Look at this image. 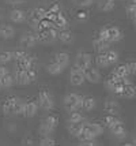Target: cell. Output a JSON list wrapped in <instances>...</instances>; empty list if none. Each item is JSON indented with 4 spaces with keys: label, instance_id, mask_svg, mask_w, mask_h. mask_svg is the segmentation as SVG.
I'll return each instance as SVG.
<instances>
[{
    "label": "cell",
    "instance_id": "6da1fadb",
    "mask_svg": "<svg viewBox=\"0 0 136 146\" xmlns=\"http://www.w3.org/2000/svg\"><path fill=\"white\" fill-rule=\"evenodd\" d=\"M104 131V127L98 123H84L82 133L78 135L79 141H90L99 137Z\"/></svg>",
    "mask_w": 136,
    "mask_h": 146
},
{
    "label": "cell",
    "instance_id": "7a4b0ae2",
    "mask_svg": "<svg viewBox=\"0 0 136 146\" xmlns=\"http://www.w3.org/2000/svg\"><path fill=\"white\" fill-rule=\"evenodd\" d=\"M83 97L84 96L76 94V93H70L64 97V108L68 112H74V111H78L79 108H82V102H83Z\"/></svg>",
    "mask_w": 136,
    "mask_h": 146
},
{
    "label": "cell",
    "instance_id": "3957f363",
    "mask_svg": "<svg viewBox=\"0 0 136 146\" xmlns=\"http://www.w3.org/2000/svg\"><path fill=\"white\" fill-rule=\"evenodd\" d=\"M57 29L56 27H49V29H45V30H38L37 34V40L41 44H52L57 40Z\"/></svg>",
    "mask_w": 136,
    "mask_h": 146
},
{
    "label": "cell",
    "instance_id": "277c9868",
    "mask_svg": "<svg viewBox=\"0 0 136 146\" xmlns=\"http://www.w3.org/2000/svg\"><path fill=\"white\" fill-rule=\"evenodd\" d=\"M46 10L42 8V7H38V8H34L30 13L26 15V21L29 22V25L32 26L33 29H38V23L45 18Z\"/></svg>",
    "mask_w": 136,
    "mask_h": 146
},
{
    "label": "cell",
    "instance_id": "5b68a950",
    "mask_svg": "<svg viewBox=\"0 0 136 146\" xmlns=\"http://www.w3.org/2000/svg\"><path fill=\"white\" fill-rule=\"evenodd\" d=\"M38 104L44 111H52L53 107H55V98L51 92L48 90H41L38 94Z\"/></svg>",
    "mask_w": 136,
    "mask_h": 146
},
{
    "label": "cell",
    "instance_id": "8992f818",
    "mask_svg": "<svg viewBox=\"0 0 136 146\" xmlns=\"http://www.w3.org/2000/svg\"><path fill=\"white\" fill-rule=\"evenodd\" d=\"M20 46L23 48H33L38 44V40H37V34L33 32H25L20 36Z\"/></svg>",
    "mask_w": 136,
    "mask_h": 146
},
{
    "label": "cell",
    "instance_id": "52a82bcc",
    "mask_svg": "<svg viewBox=\"0 0 136 146\" xmlns=\"http://www.w3.org/2000/svg\"><path fill=\"white\" fill-rule=\"evenodd\" d=\"M91 62H93L91 55L87 53V52H79L78 55L75 56V66L79 67L80 70H86L87 67H90Z\"/></svg>",
    "mask_w": 136,
    "mask_h": 146
},
{
    "label": "cell",
    "instance_id": "ba28073f",
    "mask_svg": "<svg viewBox=\"0 0 136 146\" xmlns=\"http://www.w3.org/2000/svg\"><path fill=\"white\" fill-rule=\"evenodd\" d=\"M84 81H86V79H84L83 70H80L79 67L74 66L71 68V74H70V82H71L74 86H80Z\"/></svg>",
    "mask_w": 136,
    "mask_h": 146
},
{
    "label": "cell",
    "instance_id": "9c48e42d",
    "mask_svg": "<svg viewBox=\"0 0 136 146\" xmlns=\"http://www.w3.org/2000/svg\"><path fill=\"white\" fill-rule=\"evenodd\" d=\"M83 74H84V79L91 83H98L101 81V72H99L98 68H94L93 66L83 70Z\"/></svg>",
    "mask_w": 136,
    "mask_h": 146
},
{
    "label": "cell",
    "instance_id": "30bf717a",
    "mask_svg": "<svg viewBox=\"0 0 136 146\" xmlns=\"http://www.w3.org/2000/svg\"><path fill=\"white\" fill-rule=\"evenodd\" d=\"M18 101V97L15 96H10L3 100V104H1V109H3V113L6 116H11L14 113V107H15V102Z\"/></svg>",
    "mask_w": 136,
    "mask_h": 146
},
{
    "label": "cell",
    "instance_id": "8fae6325",
    "mask_svg": "<svg viewBox=\"0 0 136 146\" xmlns=\"http://www.w3.org/2000/svg\"><path fill=\"white\" fill-rule=\"evenodd\" d=\"M106 36L109 42H117L123 38V32L117 26H106Z\"/></svg>",
    "mask_w": 136,
    "mask_h": 146
},
{
    "label": "cell",
    "instance_id": "7c38bea8",
    "mask_svg": "<svg viewBox=\"0 0 136 146\" xmlns=\"http://www.w3.org/2000/svg\"><path fill=\"white\" fill-rule=\"evenodd\" d=\"M14 79H15V82L19 83V85H27V83H30V79H29V75H27V70L26 68H20V67H16Z\"/></svg>",
    "mask_w": 136,
    "mask_h": 146
},
{
    "label": "cell",
    "instance_id": "4fadbf2b",
    "mask_svg": "<svg viewBox=\"0 0 136 146\" xmlns=\"http://www.w3.org/2000/svg\"><path fill=\"white\" fill-rule=\"evenodd\" d=\"M109 130H110V133L113 134L117 139H124V138L127 137V128L124 127L123 121H118L117 124L112 126Z\"/></svg>",
    "mask_w": 136,
    "mask_h": 146
},
{
    "label": "cell",
    "instance_id": "5bb4252c",
    "mask_svg": "<svg viewBox=\"0 0 136 146\" xmlns=\"http://www.w3.org/2000/svg\"><path fill=\"white\" fill-rule=\"evenodd\" d=\"M26 15L27 13L23 11V10H19V8H15L10 13V19L14 23H23L26 21Z\"/></svg>",
    "mask_w": 136,
    "mask_h": 146
},
{
    "label": "cell",
    "instance_id": "9a60e30c",
    "mask_svg": "<svg viewBox=\"0 0 136 146\" xmlns=\"http://www.w3.org/2000/svg\"><path fill=\"white\" fill-rule=\"evenodd\" d=\"M53 23V27H56V29H60V30H65V29H68V19L65 18L64 15L61 13H58L55 19L52 21Z\"/></svg>",
    "mask_w": 136,
    "mask_h": 146
},
{
    "label": "cell",
    "instance_id": "2e32d148",
    "mask_svg": "<svg viewBox=\"0 0 136 146\" xmlns=\"http://www.w3.org/2000/svg\"><path fill=\"white\" fill-rule=\"evenodd\" d=\"M93 45H94V49L98 52V53H104L109 49L110 46V42L109 41H106V40H102V38H94V41H93Z\"/></svg>",
    "mask_w": 136,
    "mask_h": 146
},
{
    "label": "cell",
    "instance_id": "e0dca14e",
    "mask_svg": "<svg viewBox=\"0 0 136 146\" xmlns=\"http://www.w3.org/2000/svg\"><path fill=\"white\" fill-rule=\"evenodd\" d=\"M136 96V89L133 86V83H124L123 90L120 93V97H125V98H133Z\"/></svg>",
    "mask_w": 136,
    "mask_h": 146
},
{
    "label": "cell",
    "instance_id": "ac0fdd59",
    "mask_svg": "<svg viewBox=\"0 0 136 146\" xmlns=\"http://www.w3.org/2000/svg\"><path fill=\"white\" fill-rule=\"evenodd\" d=\"M53 62L58 63L61 67H67L70 64V55L67 52H57L55 56H53Z\"/></svg>",
    "mask_w": 136,
    "mask_h": 146
},
{
    "label": "cell",
    "instance_id": "d6986e66",
    "mask_svg": "<svg viewBox=\"0 0 136 146\" xmlns=\"http://www.w3.org/2000/svg\"><path fill=\"white\" fill-rule=\"evenodd\" d=\"M37 111H38L37 101L25 102V117H33V116H35Z\"/></svg>",
    "mask_w": 136,
    "mask_h": 146
},
{
    "label": "cell",
    "instance_id": "ffe728a7",
    "mask_svg": "<svg viewBox=\"0 0 136 146\" xmlns=\"http://www.w3.org/2000/svg\"><path fill=\"white\" fill-rule=\"evenodd\" d=\"M104 108L109 115H114V116L120 112V105H118V102L114 101V100H108V101L105 102Z\"/></svg>",
    "mask_w": 136,
    "mask_h": 146
},
{
    "label": "cell",
    "instance_id": "44dd1931",
    "mask_svg": "<svg viewBox=\"0 0 136 146\" xmlns=\"http://www.w3.org/2000/svg\"><path fill=\"white\" fill-rule=\"evenodd\" d=\"M15 36V29L11 25H1L0 26V37L10 40Z\"/></svg>",
    "mask_w": 136,
    "mask_h": 146
},
{
    "label": "cell",
    "instance_id": "7402d4cb",
    "mask_svg": "<svg viewBox=\"0 0 136 146\" xmlns=\"http://www.w3.org/2000/svg\"><path fill=\"white\" fill-rule=\"evenodd\" d=\"M57 40H60L64 44H71V42H74V34L68 29L60 30V32H57Z\"/></svg>",
    "mask_w": 136,
    "mask_h": 146
},
{
    "label": "cell",
    "instance_id": "603a6c76",
    "mask_svg": "<svg viewBox=\"0 0 136 146\" xmlns=\"http://www.w3.org/2000/svg\"><path fill=\"white\" fill-rule=\"evenodd\" d=\"M116 7V1L114 0H98V8L101 11H112L113 8Z\"/></svg>",
    "mask_w": 136,
    "mask_h": 146
},
{
    "label": "cell",
    "instance_id": "cb8c5ba5",
    "mask_svg": "<svg viewBox=\"0 0 136 146\" xmlns=\"http://www.w3.org/2000/svg\"><path fill=\"white\" fill-rule=\"evenodd\" d=\"M83 121H79V123H71L70 126H68V133L71 137H76L78 138V135L82 133V130H83Z\"/></svg>",
    "mask_w": 136,
    "mask_h": 146
},
{
    "label": "cell",
    "instance_id": "d4e9b609",
    "mask_svg": "<svg viewBox=\"0 0 136 146\" xmlns=\"http://www.w3.org/2000/svg\"><path fill=\"white\" fill-rule=\"evenodd\" d=\"M121 82H123V78L117 76L116 74L113 72V74H112V75L106 79V86H108V89H109V90H112V92H113V89L116 88L118 83H121Z\"/></svg>",
    "mask_w": 136,
    "mask_h": 146
},
{
    "label": "cell",
    "instance_id": "484cf974",
    "mask_svg": "<svg viewBox=\"0 0 136 146\" xmlns=\"http://www.w3.org/2000/svg\"><path fill=\"white\" fill-rule=\"evenodd\" d=\"M46 71H48L51 75H58V74H61V72L64 71V67H61V66L58 63H56V62H52L51 64L46 66Z\"/></svg>",
    "mask_w": 136,
    "mask_h": 146
},
{
    "label": "cell",
    "instance_id": "4316f807",
    "mask_svg": "<svg viewBox=\"0 0 136 146\" xmlns=\"http://www.w3.org/2000/svg\"><path fill=\"white\" fill-rule=\"evenodd\" d=\"M125 10H127V17H128L132 22H135V19H136V3H135V0H131L129 3L127 4Z\"/></svg>",
    "mask_w": 136,
    "mask_h": 146
},
{
    "label": "cell",
    "instance_id": "83f0119b",
    "mask_svg": "<svg viewBox=\"0 0 136 146\" xmlns=\"http://www.w3.org/2000/svg\"><path fill=\"white\" fill-rule=\"evenodd\" d=\"M42 123H45L52 131H55V128L57 127V124H58V117L56 115H49V116H46L45 119L42 120Z\"/></svg>",
    "mask_w": 136,
    "mask_h": 146
},
{
    "label": "cell",
    "instance_id": "f1b7e54d",
    "mask_svg": "<svg viewBox=\"0 0 136 146\" xmlns=\"http://www.w3.org/2000/svg\"><path fill=\"white\" fill-rule=\"evenodd\" d=\"M97 107V101L93 97H83V102H82V108L84 111H93Z\"/></svg>",
    "mask_w": 136,
    "mask_h": 146
},
{
    "label": "cell",
    "instance_id": "f546056e",
    "mask_svg": "<svg viewBox=\"0 0 136 146\" xmlns=\"http://www.w3.org/2000/svg\"><path fill=\"white\" fill-rule=\"evenodd\" d=\"M95 64H97L98 67H101V68H106V67L110 66L109 62H108V57L105 55V52L104 53H99V55L95 57Z\"/></svg>",
    "mask_w": 136,
    "mask_h": 146
},
{
    "label": "cell",
    "instance_id": "4dcf8cb0",
    "mask_svg": "<svg viewBox=\"0 0 136 146\" xmlns=\"http://www.w3.org/2000/svg\"><path fill=\"white\" fill-rule=\"evenodd\" d=\"M16 116H25V102L18 98V101L15 102V107H14V113Z\"/></svg>",
    "mask_w": 136,
    "mask_h": 146
},
{
    "label": "cell",
    "instance_id": "1f68e13d",
    "mask_svg": "<svg viewBox=\"0 0 136 146\" xmlns=\"http://www.w3.org/2000/svg\"><path fill=\"white\" fill-rule=\"evenodd\" d=\"M0 83H1V88H11L15 83V79L11 74H7L3 78H0Z\"/></svg>",
    "mask_w": 136,
    "mask_h": 146
},
{
    "label": "cell",
    "instance_id": "d6a6232c",
    "mask_svg": "<svg viewBox=\"0 0 136 146\" xmlns=\"http://www.w3.org/2000/svg\"><path fill=\"white\" fill-rule=\"evenodd\" d=\"M114 74L117 76H120V78H127V76H129V71H128V67H127V64H121V66H118L114 71Z\"/></svg>",
    "mask_w": 136,
    "mask_h": 146
},
{
    "label": "cell",
    "instance_id": "836d02e7",
    "mask_svg": "<svg viewBox=\"0 0 136 146\" xmlns=\"http://www.w3.org/2000/svg\"><path fill=\"white\" fill-rule=\"evenodd\" d=\"M14 59V52H1L0 53V63L1 64H6V63H10L11 60Z\"/></svg>",
    "mask_w": 136,
    "mask_h": 146
},
{
    "label": "cell",
    "instance_id": "e575fe53",
    "mask_svg": "<svg viewBox=\"0 0 136 146\" xmlns=\"http://www.w3.org/2000/svg\"><path fill=\"white\" fill-rule=\"evenodd\" d=\"M105 55L108 57V62H109L110 66L117 63V60H118V53H117L116 51H110V49H108V51L105 52Z\"/></svg>",
    "mask_w": 136,
    "mask_h": 146
},
{
    "label": "cell",
    "instance_id": "d590c367",
    "mask_svg": "<svg viewBox=\"0 0 136 146\" xmlns=\"http://www.w3.org/2000/svg\"><path fill=\"white\" fill-rule=\"evenodd\" d=\"M68 121H70V123H79V121H83V116H82V113H80V112H78V111L70 112Z\"/></svg>",
    "mask_w": 136,
    "mask_h": 146
},
{
    "label": "cell",
    "instance_id": "8d00e7d4",
    "mask_svg": "<svg viewBox=\"0 0 136 146\" xmlns=\"http://www.w3.org/2000/svg\"><path fill=\"white\" fill-rule=\"evenodd\" d=\"M118 121H121L120 119H117L114 115H108L106 117H105V120H104V123H105V126L108 128H110L112 126H114V124H117Z\"/></svg>",
    "mask_w": 136,
    "mask_h": 146
},
{
    "label": "cell",
    "instance_id": "74e56055",
    "mask_svg": "<svg viewBox=\"0 0 136 146\" xmlns=\"http://www.w3.org/2000/svg\"><path fill=\"white\" fill-rule=\"evenodd\" d=\"M52 133H53V131L49 127H48V126H46L45 123H41V124H39L38 134L41 135V137H49V135H51Z\"/></svg>",
    "mask_w": 136,
    "mask_h": 146
},
{
    "label": "cell",
    "instance_id": "f35d334b",
    "mask_svg": "<svg viewBox=\"0 0 136 146\" xmlns=\"http://www.w3.org/2000/svg\"><path fill=\"white\" fill-rule=\"evenodd\" d=\"M55 139L51 137H42V139L39 141V146H55Z\"/></svg>",
    "mask_w": 136,
    "mask_h": 146
},
{
    "label": "cell",
    "instance_id": "ab89813d",
    "mask_svg": "<svg viewBox=\"0 0 136 146\" xmlns=\"http://www.w3.org/2000/svg\"><path fill=\"white\" fill-rule=\"evenodd\" d=\"M75 6L80 7V8H84V7H89L93 4V0H72Z\"/></svg>",
    "mask_w": 136,
    "mask_h": 146
},
{
    "label": "cell",
    "instance_id": "60d3db41",
    "mask_svg": "<svg viewBox=\"0 0 136 146\" xmlns=\"http://www.w3.org/2000/svg\"><path fill=\"white\" fill-rule=\"evenodd\" d=\"M76 18L79 21H87L89 19V14H87V11H84V10H79L78 13H76Z\"/></svg>",
    "mask_w": 136,
    "mask_h": 146
},
{
    "label": "cell",
    "instance_id": "b9f144b4",
    "mask_svg": "<svg viewBox=\"0 0 136 146\" xmlns=\"http://www.w3.org/2000/svg\"><path fill=\"white\" fill-rule=\"evenodd\" d=\"M127 67H128V71H129V75H132V74H135L136 72V63L135 62L127 63Z\"/></svg>",
    "mask_w": 136,
    "mask_h": 146
},
{
    "label": "cell",
    "instance_id": "7bdbcfd3",
    "mask_svg": "<svg viewBox=\"0 0 136 146\" xmlns=\"http://www.w3.org/2000/svg\"><path fill=\"white\" fill-rule=\"evenodd\" d=\"M79 146H97V143L94 142V139H90V141H82V143Z\"/></svg>",
    "mask_w": 136,
    "mask_h": 146
},
{
    "label": "cell",
    "instance_id": "ee69618b",
    "mask_svg": "<svg viewBox=\"0 0 136 146\" xmlns=\"http://www.w3.org/2000/svg\"><path fill=\"white\" fill-rule=\"evenodd\" d=\"M7 74H10L8 68H7L6 66H0V78H3V76L7 75Z\"/></svg>",
    "mask_w": 136,
    "mask_h": 146
},
{
    "label": "cell",
    "instance_id": "f6af8a7d",
    "mask_svg": "<svg viewBox=\"0 0 136 146\" xmlns=\"http://www.w3.org/2000/svg\"><path fill=\"white\" fill-rule=\"evenodd\" d=\"M25 0H6V3L8 4H22Z\"/></svg>",
    "mask_w": 136,
    "mask_h": 146
},
{
    "label": "cell",
    "instance_id": "bcb514c9",
    "mask_svg": "<svg viewBox=\"0 0 136 146\" xmlns=\"http://www.w3.org/2000/svg\"><path fill=\"white\" fill-rule=\"evenodd\" d=\"M121 146H133V143H124V145H121Z\"/></svg>",
    "mask_w": 136,
    "mask_h": 146
},
{
    "label": "cell",
    "instance_id": "7dc6e473",
    "mask_svg": "<svg viewBox=\"0 0 136 146\" xmlns=\"http://www.w3.org/2000/svg\"><path fill=\"white\" fill-rule=\"evenodd\" d=\"M1 17H3V15H1V10H0V18H1Z\"/></svg>",
    "mask_w": 136,
    "mask_h": 146
},
{
    "label": "cell",
    "instance_id": "c3c4849f",
    "mask_svg": "<svg viewBox=\"0 0 136 146\" xmlns=\"http://www.w3.org/2000/svg\"><path fill=\"white\" fill-rule=\"evenodd\" d=\"M1 89H3V88H1V83H0V90H1Z\"/></svg>",
    "mask_w": 136,
    "mask_h": 146
},
{
    "label": "cell",
    "instance_id": "681fc988",
    "mask_svg": "<svg viewBox=\"0 0 136 146\" xmlns=\"http://www.w3.org/2000/svg\"><path fill=\"white\" fill-rule=\"evenodd\" d=\"M121 1H127V0H121Z\"/></svg>",
    "mask_w": 136,
    "mask_h": 146
},
{
    "label": "cell",
    "instance_id": "f907efd6",
    "mask_svg": "<svg viewBox=\"0 0 136 146\" xmlns=\"http://www.w3.org/2000/svg\"><path fill=\"white\" fill-rule=\"evenodd\" d=\"M55 146H56V145H55Z\"/></svg>",
    "mask_w": 136,
    "mask_h": 146
}]
</instances>
